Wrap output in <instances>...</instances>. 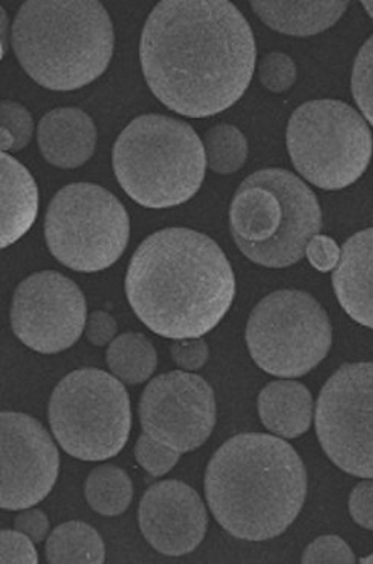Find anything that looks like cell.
Instances as JSON below:
<instances>
[{
	"label": "cell",
	"instance_id": "32",
	"mask_svg": "<svg viewBox=\"0 0 373 564\" xmlns=\"http://www.w3.org/2000/svg\"><path fill=\"white\" fill-rule=\"evenodd\" d=\"M341 249L331 237L326 235H316L308 247H306V257L314 269L321 273L333 272L340 261Z\"/></svg>",
	"mask_w": 373,
	"mask_h": 564
},
{
	"label": "cell",
	"instance_id": "1",
	"mask_svg": "<svg viewBox=\"0 0 373 564\" xmlns=\"http://www.w3.org/2000/svg\"><path fill=\"white\" fill-rule=\"evenodd\" d=\"M141 68L149 88L179 116L204 119L238 104L256 69L245 15L226 0H164L145 21Z\"/></svg>",
	"mask_w": 373,
	"mask_h": 564
},
{
	"label": "cell",
	"instance_id": "19",
	"mask_svg": "<svg viewBox=\"0 0 373 564\" xmlns=\"http://www.w3.org/2000/svg\"><path fill=\"white\" fill-rule=\"evenodd\" d=\"M257 410L263 426L277 437L297 438L311 429L312 395L304 383H268L259 394Z\"/></svg>",
	"mask_w": 373,
	"mask_h": 564
},
{
	"label": "cell",
	"instance_id": "29",
	"mask_svg": "<svg viewBox=\"0 0 373 564\" xmlns=\"http://www.w3.org/2000/svg\"><path fill=\"white\" fill-rule=\"evenodd\" d=\"M355 554L337 535L318 536L304 552L301 563H355Z\"/></svg>",
	"mask_w": 373,
	"mask_h": 564
},
{
	"label": "cell",
	"instance_id": "10",
	"mask_svg": "<svg viewBox=\"0 0 373 564\" xmlns=\"http://www.w3.org/2000/svg\"><path fill=\"white\" fill-rule=\"evenodd\" d=\"M245 338L251 358L265 373L301 378L331 350L332 325L309 293L277 290L251 312Z\"/></svg>",
	"mask_w": 373,
	"mask_h": 564
},
{
	"label": "cell",
	"instance_id": "2",
	"mask_svg": "<svg viewBox=\"0 0 373 564\" xmlns=\"http://www.w3.org/2000/svg\"><path fill=\"white\" fill-rule=\"evenodd\" d=\"M125 296L141 323L167 339L202 338L229 313L235 276L208 235L168 227L145 238L125 273Z\"/></svg>",
	"mask_w": 373,
	"mask_h": 564
},
{
	"label": "cell",
	"instance_id": "11",
	"mask_svg": "<svg viewBox=\"0 0 373 564\" xmlns=\"http://www.w3.org/2000/svg\"><path fill=\"white\" fill-rule=\"evenodd\" d=\"M316 431L341 471L373 479V362L344 364L318 394Z\"/></svg>",
	"mask_w": 373,
	"mask_h": 564
},
{
	"label": "cell",
	"instance_id": "21",
	"mask_svg": "<svg viewBox=\"0 0 373 564\" xmlns=\"http://www.w3.org/2000/svg\"><path fill=\"white\" fill-rule=\"evenodd\" d=\"M106 362L111 373L125 386H140L155 373L158 355L147 336L124 333L109 344Z\"/></svg>",
	"mask_w": 373,
	"mask_h": 564
},
{
	"label": "cell",
	"instance_id": "14",
	"mask_svg": "<svg viewBox=\"0 0 373 564\" xmlns=\"http://www.w3.org/2000/svg\"><path fill=\"white\" fill-rule=\"evenodd\" d=\"M0 422V507L7 511L33 508L53 491L61 471V454L37 419L6 411Z\"/></svg>",
	"mask_w": 373,
	"mask_h": 564
},
{
	"label": "cell",
	"instance_id": "15",
	"mask_svg": "<svg viewBox=\"0 0 373 564\" xmlns=\"http://www.w3.org/2000/svg\"><path fill=\"white\" fill-rule=\"evenodd\" d=\"M141 534L168 557L190 554L207 534L206 505L190 485L164 480L144 492L139 507Z\"/></svg>",
	"mask_w": 373,
	"mask_h": 564
},
{
	"label": "cell",
	"instance_id": "9",
	"mask_svg": "<svg viewBox=\"0 0 373 564\" xmlns=\"http://www.w3.org/2000/svg\"><path fill=\"white\" fill-rule=\"evenodd\" d=\"M131 238L128 210L108 189L73 183L51 199L45 240L51 254L74 272L97 273L111 268Z\"/></svg>",
	"mask_w": 373,
	"mask_h": 564
},
{
	"label": "cell",
	"instance_id": "4",
	"mask_svg": "<svg viewBox=\"0 0 373 564\" xmlns=\"http://www.w3.org/2000/svg\"><path fill=\"white\" fill-rule=\"evenodd\" d=\"M19 64L51 91H76L103 76L113 56L111 15L97 0H30L13 23Z\"/></svg>",
	"mask_w": 373,
	"mask_h": 564
},
{
	"label": "cell",
	"instance_id": "27",
	"mask_svg": "<svg viewBox=\"0 0 373 564\" xmlns=\"http://www.w3.org/2000/svg\"><path fill=\"white\" fill-rule=\"evenodd\" d=\"M259 80L263 88L271 93L282 94L293 88L297 80V66L285 53L266 54L257 69Z\"/></svg>",
	"mask_w": 373,
	"mask_h": 564
},
{
	"label": "cell",
	"instance_id": "17",
	"mask_svg": "<svg viewBox=\"0 0 373 564\" xmlns=\"http://www.w3.org/2000/svg\"><path fill=\"white\" fill-rule=\"evenodd\" d=\"M97 128L80 108H57L43 116L37 127L43 159L61 170H76L96 152Z\"/></svg>",
	"mask_w": 373,
	"mask_h": 564
},
{
	"label": "cell",
	"instance_id": "22",
	"mask_svg": "<svg viewBox=\"0 0 373 564\" xmlns=\"http://www.w3.org/2000/svg\"><path fill=\"white\" fill-rule=\"evenodd\" d=\"M46 558L53 564L105 563V542L88 523H63L46 540Z\"/></svg>",
	"mask_w": 373,
	"mask_h": 564
},
{
	"label": "cell",
	"instance_id": "30",
	"mask_svg": "<svg viewBox=\"0 0 373 564\" xmlns=\"http://www.w3.org/2000/svg\"><path fill=\"white\" fill-rule=\"evenodd\" d=\"M39 562L34 542L23 532L3 529L0 532V563L35 564Z\"/></svg>",
	"mask_w": 373,
	"mask_h": 564
},
{
	"label": "cell",
	"instance_id": "8",
	"mask_svg": "<svg viewBox=\"0 0 373 564\" xmlns=\"http://www.w3.org/2000/svg\"><path fill=\"white\" fill-rule=\"evenodd\" d=\"M286 147L298 174L325 191L359 182L373 155L366 119L344 101H306L290 116Z\"/></svg>",
	"mask_w": 373,
	"mask_h": 564
},
{
	"label": "cell",
	"instance_id": "35",
	"mask_svg": "<svg viewBox=\"0 0 373 564\" xmlns=\"http://www.w3.org/2000/svg\"><path fill=\"white\" fill-rule=\"evenodd\" d=\"M14 528L29 535L34 543H42L48 536L50 520L41 509H22L14 519Z\"/></svg>",
	"mask_w": 373,
	"mask_h": 564
},
{
	"label": "cell",
	"instance_id": "12",
	"mask_svg": "<svg viewBox=\"0 0 373 564\" xmlns=\"http://www.w3.org/2000/svg\"><path fill=\"white\" fill-rule=\"evenodd\" d=\"M15 338L31 350L56 355L84 335L88 308L84 292L58 272L34 273L15 289L10 311Z\"/></svg>",
	"mask_w": 373,
	"mask_h": 564
},
{
	"label": "cell",
	"instance_id": "36",
	"mask_svg": "<svg viewBox=\"0 0 373 564\" xmlns=\"http://www.w3.org/2000/svg\"><path fill=\"white\" fill-rule=\"evenodd\" d=\"M8 46V15L2 8V57L6 56Z\"/></svg>",
	"mask_w": 373,
	"mask_h": 564
},
{
	"label": "cell",
	"instance_id": "7",
	"mask_svg": "<svg viewBox=\"0 0 373 564\" xmlns=\"http://www.w3.org/2000/svg\"><path fill=\"white\" fill-rule=\"evenodd\" d=\"M48 419L63 452L78 460H106L121 453L131 436V398L116 376L80 368L54 388Z\"/></svg>",
	"mask_w": 373,
	"mask_h": 564
},
{
	"label": "cell",
	"instance_id": "13",
	"mask_svg": "<svg viewBox=\"0 0 373 564\" xmlns=\"http://www.w3.org/2000/svg\"><path fill=\"white\" fill-rule=\"evenodd\" d=\"M143 433L179 454L195 452L216 426L213 388L190 371H171L149 382L141 395Z\"/></svg>",
	"mask_w": 373,
	"mask_h": 564
},
{
	"label": "cell",
	"instance_id": "3",
	"mask_svg": "<svg viewBox=\"0 0 373 564\" xmlns=\"http://www.w3.org/2000/svg\"><path fill=\"white\" fill-rule=\"evenodd\" d=\"M204 488L216 522L230 535L266 542L300 516L308 474L300 454L284 438L243 433L211 457Z\"/></svg>",
	"mask_w": 373,
	"mask_h": 564
},
{
	"label": "cell",
	"instance_id": "34",
	"mask_svg": "<svg viewBox=\"0 0 373 564\" xmlns=\"http://www.w3.org/2000/svg\"><path fill=\"white\" fill-rule=\"evenodd\" d=\"M118 332L117 321L108 312L90 313L86 321V338L97 347L109 346L116 339Z\"/></svg>",
	"mask_w": 373,
	"mask_h": 564
},
{
	"label": "cell",
	"instance_id": "5",
	"mask_svg": "<svg viewBox=\"0 0 373 564\" xmlns=\"http://www.w3.org/2000/svg\"><path fill=\"white\" fill-rule=\"evenodd\" d=\"M323 226L316 194L293 172H254L235 191L230 232L250 261L285 269L305 258L306 247Z\"/></svg>",
	"mask_w": 373,
	"mask_h": 564
},
{
	"label": "cell",
	"instance_id": "6",
	"mask_svg": "<svg viewBox=\"0 0 373 564\" xmlns=\"http://www.w3.org/2000/svg\"><path fill=\"white\" fill-rule=\"evenodd\" d=\"M112 166L121 189L147 209L184 205L206 178V148L183 120L145 113L113 144Z\"/></svg>",
	"mask_w": 373,
	"mask_h": 564
},
{
	"label": "cell",
	"instance_id": "26",
	"mask_svg": "<svg viewBox=\"0 0 373 564\" xmlns=\"http://www.w3.org/2000/svg\"><path fill=\"white\" fill-rule=\"evenodd\" d=\"M352 96L364 119L373 127V35L353 62Z\"/></svg>",
	"mask_w": 373,
	"mask_h": 564
},
{
	"label": "cell",
	"instance_id": "37",
	"mask_svg": "<svg viewBox=\"0 0 373 564\" xmlns=\"http://www.w3.org/2000/svg\"><path fill=\"white\" fill-rule=\"evenodd\" d=\"M363 8L366 10V13L371 15L373 19V2H363Z\"/></svg>",
	"mask_w": 373,
	"mask_h": 564
},
{
	"label": "cell",
	"instance_id": "24",
	"mask_svg": "<svg viewBox=\"0 0 373 564\" xmlns=\"http://www.w3.org/2000/svg\"><path fill=\"white\" fill-rule=\"evenodd\" d=\"M208 170L219 175L235 174L249 159V141L233 124H218L204 137Z\"/></svg>",
	"mask_w": 373,
	"mask_h": 564
},
{
	"label": "cell",
	"instance_id": "23",
	"mask_svg": "<svg viewBox=\"0 0 373 564\" xmlns=\"http://www.w3.org/2000/svg\"><path fill=\"white\" fill-rule=\"evenodd\" d=\"M85 497L97 514L118 517L131 507L133 484L129 474L116 465H100L90 471Z\"/></svg>",
	"mask_w": 373,
	"mask_h": 564
},
{
	"label": "cell",
	"instance_id": "20",
	"mask_svg": "<svg viewBox=\"0 0 373 564\" xmlns=\"http://www.w3.org/2000/svg\"><path fill=\"white\" fill-rule=\"evenodd\" d=\"M348 7V2H251L254 13L268 29L294 37H309L332 29Z\"/></svg>",
	"mask_w": 373,
	"mask_h": 564
},
{
	"label": "cell",
	"instance_id": "16",
	"mask_svg": "<svg viewBox=\"0 0 373 564\" xmlns=\"http://www.w3.org/2000/svg\"><path fill=\"white\" fill-rule=\"evenodd\" d=\"M332 285L351 319L373 330V227L352 235L341 246Z\"/></svg>",
	"mask_w": 373,
	"mask_h": 564
},
{
	"label": "cell",
	"instance_id": "38",
	"mask_svg": "<svg viewBox=\"0 0 373 564\" xmlns=\"http://www.w3.org/2000/svg\"><path fill=\"white\" fill-rule=\"evenodd\" d=\"M361 563H373V554L369 557L361 558Z\"/></svg>",
	"mask_w": 373,
	"mask_h": 564
},
{
	"label": "cell",
	"instance_id": "31",
	"mask_svg": "<svg viewBox=\"0 0 373 564\" xmlns=\"http://www.w3.org/2000/svg\"><path fill=\"white\" fill-rule=\"evenodd\" d=\"M173 362L184 371L201 370L210 358V348L201 338L176 339L171 346Z\"/></svg>",
	"mask_w": 373,
	"mask_h": 564
},
{
	"label": "cell",
	"instance_id": "25",
	"mask_svg": "<svg viewBox=\"0 0 373 564\" xmlns=\"http://www.w3.org/2000/svg\"><path fill=\"white\" fill-rule=\"evenodd\" d=\"M2 121H0V140L2 152H19L29 147L33 139L34 121L29 109L13 100H3Z\"/></svg>",
	"mask_w": 373,
	"mask_h": 564
},
{
	"label": "cell",
	"instance_id": "33",
	"mask_svg": "<svg viewBox=\"0 0 373 564\" xmlns=\"http://www.w3.org/2000/svg\"><path fill=\"white\" fill-rule=\"evenodd\" d=\"M349 512L353 522L373 531V479L360 481L349 497Z\"/></svg>",
	"mask_w": 373,
	"mask_h": 564
},
{
	"label": "cell",
	"instance_id": "28",
	"mask_svg": "<svg viewBox=\"0 0 373 564\" xmlns=\"http://www.w3.org/2000/svg\"><path fill=\"white\" fill-rule=\"evenodd\" d=\"M135 458L145 473L152 477H163L175 468L180 454L143 433L136 441Z\"/></svg>",
	"mask_w": 373,
	"mask_h": 564
},
{
	"label": "cell",
	"instance_id": "18",
	"mask_svg": "<svg viewBox=\"0 0 373 564\" xmlns=\"http://www.w3.org/2000/svg\"><path fill=\"white\" fill-rule=\"evenodd\" d=\"M2 249L29 234L39 212V189L31 172L14 156L2 152Z\"/></svg>",
	"mask_w": 373,
	"mask_h": 564
}]
</instances>
